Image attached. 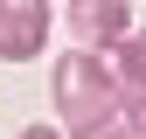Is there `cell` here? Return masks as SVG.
I'll list each match as a JSON object with an SVG mask.
<instances>
[{"instance_id":"cell-6","label":"cell","mask_w":146,"mask_h":139,"mask_svg":"<svg viewBox=\"0 0 146 139\" xmlns=\"http://www.w3.org/2000/svg\"><path fill=\"white\" fill-rule=\"evenodd\" d=\"M104 139H139V132H132V125H111V132H104Z\"/></svg>"},{"instance_id":"cell-3","label":"cell","mask_w":146,"mask_h":139,"mask_svg":"<svg viewBox=\"0 0 146 139\" xmlns=\"http://www.w3.org/2000/svg\"><path fill=\"white\" fill-rule=\"evenodd\" d=\"M49 42V0H0V63H28Z\"/></svg>"},{"instance_id":"cell-5","label":"cell","mask_w":146,"mask_h":139,"mask_svg":"<svg viewBox=\"0 0 146 139\" xmlns=\"http://www.w3.org/2000/svg\"><path fill=\"white\" fill-rule=\"evenodd\" d=\"M125 125H132V132L146 139V97H125Z\"/></svg>"},{"instance_id":"cell-1","label":"cell","mask_w":146,"mask_h":139,"mask_svg":"<svg viewBox=\"0 0 146 139\" xmlns=\"http://www.w3.org/2000/svg\"><path fill=\"white\" fill-rule=\"evenodd\" d=\"M56 111H63V125L77 139H104L111 125H125V83H118V70H104L98 56L70 49L56 63Z\"/></svg>"},{"instance_id":"cell-4","label":"cell","mask_w":146,"mask_h":139,"mask_svg":"<svg viewBox=\"0 0 146 139\" xmlns=\"http://www.w3.org/2000/svg\"><path fill=\"white\" fill-rule=\"evenodd\" d=\"M118 83H125V97H146V28L118 49Z\"/></svg>"},{"instance_id":"cell-2","label":"cell","mask_w":146,"mask_h":139,"mask_svg":"<svg viewBox=\"0 0 146 139\" xmlns=\"http://www.w3.org/2000/svg\"><path fill=\"white\" fill-rule=\"evenodd\" d=\"M70 35H77L84 56H98V49H125L132 42V0H70Z\"/></svg>"}]
</instances>
